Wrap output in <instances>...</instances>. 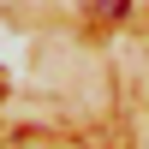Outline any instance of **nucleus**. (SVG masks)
<instances>
[{"label":"nucleus","mask_w":149,"mask_h":149,"mask_svg":"<svg viewBox=\"0 0 149 149\" xmlns=\"http://www.w3.org/2000/svg\"><path fill=\"white\" fill-rule=\"evenodd\" d=\"M90 6H95V12H102V18H119V12H125V6H131V0H90Z\"/></svg>","instance_id":"obj_1"}]
</instances>
